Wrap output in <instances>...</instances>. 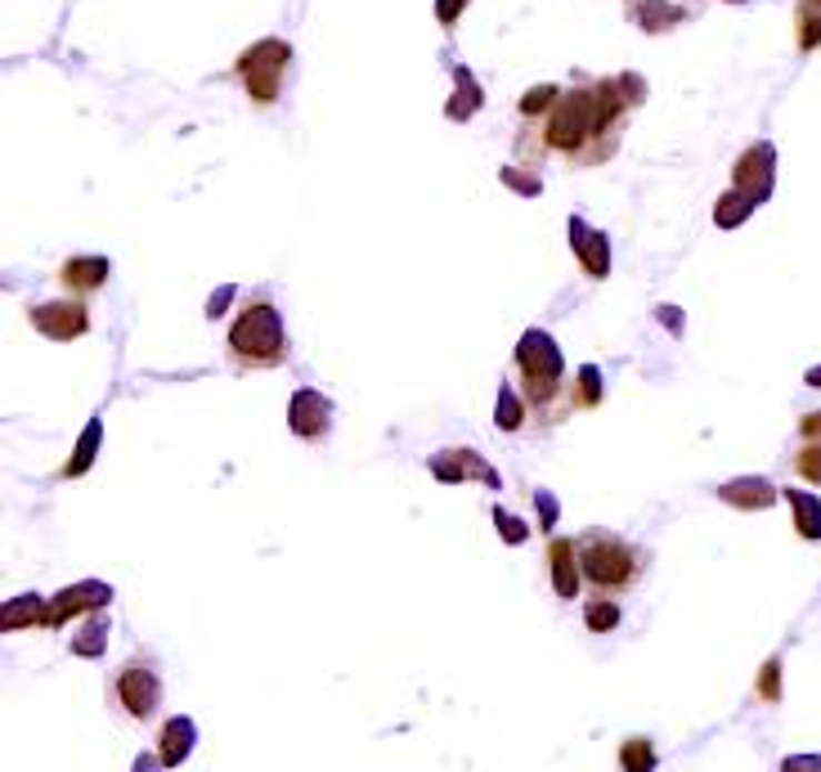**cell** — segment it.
Masks as SVG:
<instances>
[{
	"label": "cell",
	"mask_w": 821,
	"mask_h": 772,
	"mask_svg": "<svg viewBox=\"0 0 821 772\" xmlns=\"http://www.w3.org/2000/svg\"><path fill=\"white\" fill-rule=\"evenodd\" d=\"M624 108H633V99L624 94V77L561 90L557 103L543 118H534V127L521 136V153L530 158L552 153V158H565L570 167H598L620 149Z\"/></svg>",
	"instance_id": "1"
},
{
	"label": "cell",
	"mask_w": 821,
	"mask_h": 772,
	"mask_svg": "<svg viewBox=\"0 0 821 772\" xmlns=\"http://www.w3.org/2000/svg\"><path fill=\"white\" fill-rule=\"evenodd\" d=\"M579 548V571H583V584H589L598 598H620L638 584L642 567H647V553L607 530H593V534H579L574 539Z\"/></svg>",
	"instance_id": "2"
},
{
	"label": "cell",
	"mask_w": 821,
	"mask_h": 772,
	"mask_svg": "<svg viewBox=\"0 0 821 772\" xmlns=\"http://www.w3.org/2000/svg\"><path fill=\"white\" fill-rule=\"evenodd\" d=\"M229 355L239 369H279L288 360V333L270 301H252L229 328Z\"/></svg>",
	"instance_id": "3"
},
{
	"label": "cell",
	"mask_w": 821,
	"mask_h": 772,
	"mask_svg": "<svg viewBox=\"0 0 821 772\" xmlns=\"http://www.w3.org/2000/svg\"><path fill=\"white\" fill-rule=\"evenodd\" d=\"M517 378H521V395L525 404L552 422L557 418V395H561V351L543 328H530L517 347Z\"/></svg>",
	"instance_id": "4"
},
{
	"label": "cell",
	"mask_w": 821,
	"mask_h": 772,
	"mask_svg": "<svg viewBox=\"0 0 821 772\" xmlns=\"http://www.w3.org/2000/svg\"><path fill=\"white\" fill-rule=\"evenodd\" d=\"M288 63H292V46L279 41V37H266L252 50H243V59H239V68H233V72H239V81L248 86V94L257 103H274L279 90H283Z\"/></svg>",
	"instance_id": "5"
},
{
	"label": "cell",
	"mask_w": 821,
	"mask_h": 772,
	"mask_svg": "<svg viewBox=\"0 0 821 772\" xmlns=\"http://www.w3.org/2000/svg\"><path fill=\"white\" fill-rule=\"evenodd\" d=\"M112 692H117V701H122V710L136 723H149L158 714V705H162V679H158V670L149 665V660H131V665H122Z\"/></svg>",
	"instance_id": "6"
},
{
	"label": "cell",
	"mask_w": 821,
	"mask_h": 772,
	"mask_svg": "<svg viewBox=\"0 0 821 772\" xmlns=\"http://www.w3.org/2000/svg\"><path fill=\"white\" fill-rule=\"evenodd\" d=\"M28 319H32L37 333H46L50 342H77V338H86V328H90V314H86L81 297L77 301H41V305L28 310Z\"/></svg>",
	"instance_id": "7"
},
{
	"label": "cell",
	"mask_w": 821,
	"mask_h": 772,
	"mask_svg": "<svg viewBox=\"0 0 821 772\" xmlns=\"http://www.w3.org/2000/svg\"><path fill=\"white\" fill-rule=\"evenodd\" d=\"M777 149L772 144H750L741 158H737V171H732V180H737V189L741 193H750L754 202H763L768 193H772V180H777Z\"/></svg>",
	"instance_id": "8"
},
{
	"label": "cell",
	"mask_w": 821,
	"mask_h": 772,
	"mask_svg": "<svg viewBox=\"0 0 821 772\" xmlns=\"http://www.w3.org/2000/svg\"><path fill=\"white\" fill-rule=\"evenodd\" d=\"M288 427H292L301 440H319V435L332 427V400L319 395V391H310V387H301V391L292 395V404H288Z\"/></svg>",
	"instance_id": "9"
},
{
	"label": "cell",
	"mask_w": 821,
	"mask_h": 772,
	"mask_svg": "<svg viewBox=\"0 0 821 772\" xmlns=\"http://www.w3.org/2000/svg\"><path fill=\"white\" fill-rule=\"evenodd\" d=\"M108 598H112V589H108V584H99V580L72 584V589H63V593L46 606V629H59V624H63V620H72L77 611H99V606H108Z\"/></svg>",
	"instance_id": "10"
},
{
	"label": "cell",
	"mask_w": 821,
	"mask_h": 772,
	"mask_svg": "<svg viewBox=\"0 0 821 772\" xmlns=\"http://www.w3.org/2000/svg\"><path fill=\"white\" fill-rule=\"evenodd\" d=\"M570 248H574V257H579V265H583V274H589V279H607L611 274V243H607V234H598L593 225H583L579 215L570 220Z\"/></svg>",
	"instance_id": "11"
},
{
	"label": "cell",
	"mask_w": 821,
	"mask_h": 772,
	"mask_svg": "<svg viewBox=\"0 0 821 772\" xmlns=\"http://www.w3.org/2000/svg\"><path fill=\"white\" fill-rule=\"evenodd\" d=\"M431 472H435L440 481H467V477H481L485 485H494V490H499L494 468H485V459H477L472 450H444L440 459H431Z\"/></svg>",
	"instance_id": "12"
},
{
	"label": "cell",
	"mask_w": 821,
	"mask_h": 772,
	"mask_svg": "<svg viewBox=\"0 0 821 772\" xmlns=\"http://www.w3.org/2000/svg\"><path fill=\"white\" fill-rule=\"evenodd\" d=\"M548 562H552V584H557V593H561V598H579L583 571H579V548H574V539H552Z\"/></svg>",
	"instance_id": "13"
},
{
	"label": "cell",
	"mask_w": 821,
	"mask_h": 772,
	"mask_svg": "<svg viewBox=\"0 0 821 772\" xmlns=\"http://www.w3.org/2000/svg\"><path fill=\"white\" fill-rule=\"evenodd\" d=\"M59 283L68 292H77V297H90V292H99L108 283V261L103 257H72V261H63Z\"/></svg>",
	"instance_id": "14"
},
{
	"label": "cell",
	"mask_w": 821,
	"mask_h": 772,
	"mask_svg": "<svg viewBox=\"0 0 821 772\" xmlns=\"http://www.w3.org/2000/svg\"><path fill=\"white\" fill-rule=\"evenodd\" d=\"M719 494H723V503H732V508H745V512L772 508V503L781 499V490H777L772 481H763V477H737V481H728Z\"/></svg>",
	"instance_id": "15"
},
{
	"label": "cell",
	"mask_w": 821,
	"mask_h": 772,
	"mask_svg": "<svg viewBox=\"0 0 821 772\" xmlns=\"http://www.w3.org/2000/svg\"><path fill=\"white\" fill-rule=\"evenodd\" d=\"M193 736H198V728L189 719H167V728H162V763L176 768L193 750Z\"/></svg>",
	"instance_id": "16"
},
{
	"label": "cell",
	"mask_w": 821,
	"mask_h": 772,
	"mask_svg": "<svg viewBox=\"0 0 821 772\" xmlns=\"http://www.w3.org/2000/svg\"><path fill=\"white\" fill-rule=\"evenodd\" d=\"M785 503L794 508V525L803 539H821V503L808 490H785Z\"/></svg>",
	"instance_id": "17"
},
{
	"label": "cell",
	"mask_w": 821,
	"mask_h": 772,
	"mask_svg": "<svg viewBox=\"0 0 821 772\" xmlns=\"http://www.w3.org/2000/svg\"><path fill=\"white\" fill-rule=\"evenodd\" d=\"M28 624H41V629H46V606H41L37 593H23V598H14V602L6 606V633H19V629H28Z\"/></svg>",
	"instance_id": "18"
},
{
	"label": "cell",
	"mask_w": 821,
	"mask_h": 772,
	"mask_svg": "<svg viewBox=\"0 0 821 772\" xmlns=\"http://www.w3.org/2000/svg\"><path fill=\"white\" fill-rule=\"evenodd\" d=\"M453 81H458V99L449 103V118L462 122V118H472L481 108V86L472 81V72H467V68H453Z\"/></svg>",
	"instance_id": "19"
},
{
	"label": "cell",
	"mask_w": 821,
	"mask_h": 772,
	"mask_svg": "<svg viewBox=\"0 0 821 772\" xmlns=\"http://www.w3.org/2000/svg\"><path fill=\"white\" fill-rule=\"evenodd\" d=\"M759 202L750 198V193H741V189H732V193H723L719 198V207H714V225H723V230H732V225H741V220L754 211Z\"/></svg>",
	"instance_id": "20"
},
{
	"label": "cell",
	"mask_w": 821,
	"mask_h": 772,
	"mask_svg": "<svg viewBox=\"0 0 821 772\" xmlns=\"http://www.w3.org/2000/svg\"><path fill=\"white\" fill-rule=\"evenodd\" d=\"M633 19H638L647 32H669L673 23H682V10H678V6H660V0H647V6L633 10Z\"/></svg>",
	"instance_id": "21"
},
{
	"label": "cell",
	"mask_w": 821,
	"mask_h": 772,
	"mask_svg": "<svg viewBox=\"0 0 821 772\" xmlns=\"http://www.w3.org/2000/svg\"><path fill=\"white\" fill-rule=\"evenodd\" d=\"M99 435H103V427L99 422H90L86 427V435L77 440V450H72V459H68V468H63V477H81L90 463H94V450H99Z\"/></svg>",
	"instance_id": "22"
},
{
	"label": "cell",
	"mask_w": 821,
	"mask_h": 772,
	"mask_svg": "<svg viewBox=\"0 0 821 772\" xmlns=\"http://www.w3.org/2000/svg\"><path fill=\"white\" fill-rule=\"evenodd\" d=\"M598 400H602V369H598V364H583L579 378H574V404L593 409Z\"/></svg>",
	"instance_id": "23"
},
{
	"label": "cell",
	"mask_w": 821,
	"mask_h": 772,
	"mask_svg": "<svg viewBox=\"0 0 821 772\" xmlns=\"http://www.w3.org/2000/svg\"><path fill=\"white\" fill-rule=\"evenodd\" d=\"M557 94H561V86H530V90H525V99H521V118H525V122L543 118L548 108L557 103Z\"/></svg>",
	"instance_id": "24"
},
{
	"label": "cell",
	"mask_w": 821,
	"mask_h": 772,
	"mask_svg": "<svg viewBox=\"0 0 821 772\" xmlns=\"http://www.w3.org/2000/svg\"><path fill=\"white\" fill-rule=\"evenodd\" d=\"M583 620H589V629H593V633H607V629H615V624H620V602H615V598H598V602H589Z\"/></svg>",
	"instance_id": "25"
},
{
	"label": "cell",
	"mask_w": 821,
	"mask_h": 772,
	"mask_svg": "<svg viewBox=\"0 0 821 772\" xmlns=\"http://www.w3.org/2000/svg\"><path fill=\"white\" fill-rule=\"evenodd\" d=\"M794 472H799L808 485H821V440H808V445L794 454Z\"/></svg>",
	"instance_id": "26"
},
{
	"label": "cell",
	"mask_w": 821,
	"mask_h": 772,
	"mask_svg": "<svg viewBox=\"0 0 821 772\" xmlns=\"http://www.w3.org/2000/svg\"><path fill=\"white\" fill-rule=\"evenodd\" d=\"M103 642H108V624H103V620H90V624L72 638V651H77V655H99Z\"/></svg>",
	"instance_id": "27"
},
{
	"label": "cell",
	"mask_w": 821,
	"mask_h": 772,
	"mask_svg": "<svg viewBox=\"0 0 821 772\" xmlns=\"http://www.w3.org/2000/svg\"><path fill=\"white\" fill-rule=\"evenodd\" d=\"M821 46V10L803 6L799 10V50H817Z\"/></svg>",
	"instance_id": "28"
},
{
	"label": "cell",
	"mask_w": 821,
	"mask_h": 772,
	"mask_svg": "<svg viewBox=\"0 0 821 772\" xmlns=\"http://www.w3.org/2000/svg\"><path fill=\"white\" fill-rule=\"evenodd\" d=\"M521 400H525V395H521ZM521 400L512 395V387L499 391V418H494L499 431H517V427H521Z\"/></svg>",
	"instance_id": "29"
},
{
	"label": "cell",
	"mask_w": 821,
	"mask_h": 772,
	"mask_svg": "<svg viewBox=\"0 0 821 772\" xmlns=\"http://www.w3.org/2000/svg\"><path fill=\"white\" fill-rule=\"evenodd\" d=\"M494 521H499V534L508 539V543H525V525H521V517H512L508 508H494Z\"/></svg>",
	"instance_id": "30"
},
{
	"label": "cell",
	"mask_w": 821,
	"mask_h": 772,
	"mask_svg": "<svg viewBox=\"0 0 821 772\" xmlns=\"http://www.w3.org/2000/svg\"><path fill=\"white\" fill-rule=\"evenodd\" d=\"M759 696L763 701H777L781 696V660H768L763 674H759Z\"/></svg>",
	"instance_id": "31"
},
{
	"label": "cell",
	"mask_w": 821,
	"mask_h": 772,
	"mask_svg": "<svg viewBox=\"0 0 821 772\" xmlns=\"http://www.w3.org/2000/svg\"><path fill=\"white\" fill-rule=\"evenodd\" d=\"M620 763H624V768H651V763H655V754H651V745L638 736V741H633V745L620 754Z\"/></svg>",
	"instance_id": "32"
},
{
	"label": "cell",
	"mask_w": 821,
	"mask_h": 772,
	"mask_svg": "<svg viewBox=\"0 0 821 772\" xmlns=\"http://www.w3.org/2000/svg\"><path fill=\"white\" fill-rule=\"evenodd\" d=\"M462 6H467V0H435V19H440L444 28H453V19L462 14Z\"/></svg>",
	"instance_id": "33"
},
{
	"label": "cell",
	"mask_w": 821,
	"mask_h": 772,
	"mask_svg": "<svg viewBox=\"0 0 821 772\" xmlns=\"http://www.w3.org/2000/svg\"><path fill=\"white\" fill-rule=\"evenodd\" d=\"M503 180H508V184H517L521 193H539V180H534V176H521L517 167H508V171H503Z\"/></svg>",
	"instance_id": "34"
},
{
	"label": "cell",
	"mask_w": 821,
	"mask_h": 772,
	"mask_svg": "<svg viewBox=\"0 0 821 772\" xmlns=\"http://www.w3.org/2000/svg\"><path fill=\"white\" fill-rule=\"evenodd\" d=\"M799 431H803V440H821V413H808L799 422Z\"/></svg>",
	"instance_id": "35"
},
{
	"label": "cell",
	"mask_w": 821,
	"mask_h": 772,
	"mask_svg": "<svg viewBox=\"0 0 821 772\" xmlns=\"http://www.w3.org/2000/svg\"><path fill=\"white\" fill-rule=\"evenodd\" d=\"M229 297H233L229 288H224V292H216V301H211V310H207V314H211V319H220V314H224L220 305H229Z\"/></svg>",
	"instance_id": "36"
},
{
	"label": "cell",
	"mask_w": 821,
	"mask_h": 772,
	"mask_svg": "<svg viewBox=\"0 0 821 772\" xmlns=\"http://www.w3.org/2000/svg\"><path fill=\"white\" fill-rule=\"evenodd\" d=\"M539 512H543V521H548V525L557 521V503H552L548 494H539Z\"/></svg>",
	"instance_id": "37"
},
{
	"label": "cell",
	"mask_w": 821,
	"mask_h": 772,
	"mask_svg": "<svg viewBox=\"0 0 821 772\" xmlns=\"http://www.w3.org/2000/svg\"><path fill=\"white\" fill-rule=\"evenodd\" d=\"M785 768H821V759H790Z\"/></svg>",
	"instance_id": "38"
},
{
	"label": "cell",
	"mask_w": 821,
	"mask_h": 772,
	"mask_svg": "<svg viewBox=\"0 0 821 772\" xmlns=\"http://www.w3.org/2000/svg\"><path fill=\"white\" fill-rule=\"evenodd\" d=\"M808 382H812V387H821V369H812V373H808Z\"/></svg>",
	"instance_id": "39"
},
{
	"label": "cell",
	"mask_w": 821,
	"mask_h": 772,
	"mask_svg": "<svg viewBox=\"0 0 821 772\" xmlns=\"http://www.w3.org/2000/svg\"><path fill=\"white\" fill-rule=\"evenodd\" d=\"M803 6H812V10H821V0H803Z\"/></svg>",
	"instance_id": "40"
},
{
	"label": "cell",
	"mask_w": 821,
	"mask_h": 772,
	"mask_svg": "<svg viewBox=\"0 0 821 772\" xmlns=\"http://www.w3.org/2000/svg\"><path fill=\"white\" fill-rule=\"evenodd\" d=\"M732 6H741V0H732Z\"/></svg>",
	"instance_id": "41"
}]
</instances>
